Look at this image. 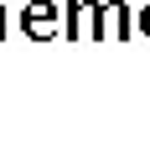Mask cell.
I'll return each mask as SVG.
<instances>
[{
    "label": "cell",
    "instance_id": "obj_2",
    "mask_svg": "<svg viewBox=\"0 0 150 150\" xmlns=\"http://www.w3.org/2000/svg\"><path fill=\"white\" fill-rule=\"evenodd\" d=\"M88 16V42H109V0H83Z\"/></svg>",
    "mask_w": 150,
    "mask_h": 150
},
{
    "label": "cell",
    "instance_id": "obj_5",
    "mask_svg": "<svg viewBox=\"0 0 150 150\" xmlns=\"http://www.w3.org/2000/svg\"><path fill=\"white\" fill-rule=\"evenodd\" d=\"M0 36H5V5H0Z\"/></svg>",
    "mask_w": 150,
    "mask_h": 150
},
{
    "label": "cell",
    "instance_id": "obj_3",
    "mask_svg": "<svg viewBox=\"0 0 150 150\" xmlns=\"http://www.w3.org/2000/svg\"><path fill=\"white\" fill-rule=\"evenodd\" d=\"M83 31V0H67V42H78Z\"/></svg>",
    "mask_w": 150,
    "mask_h": 150
},
{
    "label": "cell",
    "instance_id": "obj_1",
    "mask_svg": "<svg viewBox=\"0 0 150 150\" xmlns=\"http://www.w3.org/2000/svg\"><path fill=\"white\" fill-rule=\"evenodd\" d=\"M57 21H62L57 0H26V11H21V31L36 36V42H47V36L57 31Z\"/></svg>",
    "mask_w": 150,
    "mask_h": 150
},
{
    "label": "cell",
    "instance_id": "obj_4",
    "mask_svg": "<svg viewBox=\"0 0 150 150\" xmlns=\"http://www.w3.org/2000/svg\"><path fill=\"white\" fill-rule=\"evenodd\" d=\"M135 26H140V31L150 36V5H140V11H135Z\"/></svg>",
    "mask_w": 150,
    "mask_h": 150
}]
</instances>
